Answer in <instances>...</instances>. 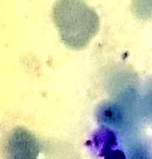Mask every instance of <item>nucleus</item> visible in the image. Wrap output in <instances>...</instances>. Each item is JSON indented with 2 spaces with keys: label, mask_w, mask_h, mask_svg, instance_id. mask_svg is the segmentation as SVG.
Returning <instances> with one entry per match:
<instances>
[{
  "label": "nucleus",
  "mask_w": 152,
  "mask_h": 159,
  "mask_svg": "<svg viewBox=\"0 0 152 159\" xmlns=\"http://www.w3.org/2000/svg\"><path fill=\"white\" fill-rule=\"evenodd\" d=\"M37 154V141L26 129L19 128L10 134L6 144L7 159H36Z\"/></svg>",
  "instance_id": "f257e3e1"
}]
</instances>
